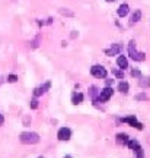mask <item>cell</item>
<instances>
[{
    "instance_id": "18",
    "label": "cell",
    "mask_w": 150,
    "mask_h": 158,
    "mask_svg": "<svg viewBox=\"0 0 150 158\" xmlns=\"http://www.w3.org/2000/svg\"><path fill=\"white\" fill-rule=\"evenodd\" d=\"M58 12H60L61 15H66V16H74V13H73L72 10L66 9V7H60V9H58Z\"/></svg>"
},
{
    "instance_id": "10",
    "label": "cell",
    "mask_w": 150,
    "mask_h": 158,
    "mask_svg": "<svg viewBox=\"0 0 150 158\" xmlns=\"http://www.w3.org/2000/svg\"><path fill=\"white\" fill-rule=\"evenodd\" d=\"M117 64L120 66V69L121 70H125V69L128 68V60H127V57L125 56H120L117 59Z\"/></svg>"
},
{
    "instance_id": "2",
    "label": "cell",
    "mask_w": 150,
    "mask_h": 158,
    "mask_svg": "<svg viewBox=\"0 0 150 158\" xmlns=\"http://www.w3.org/2000/svg\"><path fill=\"white\" fill-rule=\"evenodd\" d=\"M128 56L131 57L133 60L136 62H143L146 59V54L144 53H141V51H137L136 48V41H130V44H128Z\"/></svg>"
},
{
    "instance_id": "19",
    "label": "cell",
    "mask_w": 150,
    "mask_h": 158,
    "mask_svg": "<svg viewBox=\"0 0 150 158\" xmlns=\"http://www.w3.org/2000/svg\"><path fill=\"white\" fill-rule=\"evenodd\" d=\"M112 75L118 79H124V70H118V69H114L112 70Z\"/></svg>"
},
{
    "instance_id": "15",
    "label": "cell",
    "mask_w": 150,
    "mask_h": 158,
    "mask_svg": "<svg viewBox=\"0 0 150 158\" xmlns=\"http://www.w3.org/2000/svg\"><path fill=\"white\" fill-rule=\"evenodd\" d=\"M128 88H130V85H128L127 82H124V81H121V82L118 84V91H120V92H122V94H127Z\"/></svg>"
},
{
    "instance_id": "5",
    "label": "cell",
    "mask_w": 150,
    "mask_h": 158,
    "mask_svg": "<svg viewBox=\"0 0 150 158\" xmlns=\"http://www.w3.org/2000/svg\"><path fill=\"white\" fill-rule=\"evenodd\" d=\"M121 122L128 123L130 126H133V127H136V129H139V130L143 129V124L140 123V122H137L136 116H128V117H124V118H121Z\"/></svg>"
},
{
    "instance_id": "24",
    "label": "cell",
    "mask_w": 150,
    "mask_h": 158,
    "mask_svg": "<svg viewBox=\"0 0 150 158\" xmlns=\"http://www.w3.org/2000/svg\"><path fill=\"white\" fill-rule=\"evenodd\" d=\"M131 75H133L134 78H136V76H137V78H140V76H141V73H140L139 69H133V70H131Z\"/></svg>"
},
{
    "instance_id": "16",
    "label": "cell",
    "mask_w": 150,
    "mask_h": 158,
    "mask_svg": "<svg viewBox=\"0 0 150 158\" xmlns=\"http://www.w3.org/2000/svg\"><path fill=\"white\" fill-rule=\"evenodd\" d=\"M128 148L130 149H133V151H136L137 148H140V143H139V141H136V139H131V141H128Z\"/></svg>"
},
{
    "instance_id": "17",
    "label": "cell",
    "mask_w": 150,
    "mask_h": 158,
    "mask_svg": "<svg viewBox=\"0 0 150 158\" xmlns=\"http://www.w3.org/2000/svg\"><path fill=\"white\" fill-rule=\"evenodd\" d=\"M90 97H92V98H93V101L95 100H96V98H98V95H99V91H98V88H96V86H90Z\"/></svg>"
},
{
    "instance_id": "25",
    "label": "cell",
    "mask_w": 150,
    "mask_h": 158,
    "mask_svg": "<svg viewBox=\"0 0 150 158\" xmlns=\"http://www.w3.org/2000/svg\"><path fill=\"white\" fill-rule=\"evenodd\" d=\"M114 84V79H106V86H111Z\"/></svg>"
},
{
    "instance_id": "28",
    "label": "cell",
    "mask_w": 150,
    "mask_h": 158,
    "mask_svg": "<svg viewBox=\"0 0 150 158\" xmlns=\"http://www.w3.org/2000/svg\"><path fill=\"white\" fill-rule=\"evenodd\" d=\"M106 2H115V0H106Z\"/></svg>"
},
{
    "instance_id": "29",
    "label": "cell",
    "mask_w": 150,
    "mask_h": 158,
    "mask_svg": "<svg viewBox=\"0 0 150 158\" xmlns=\"http://www.w3.org/2000/svg\"><path fill=\"white\" fill-rule=\"evenodd\" d=\"M38 158H42V157H38Z\"/></svg>"
},
{
    "instance_id": "20",
    "label": "cell",
    "mask_w": 150,
    "mask_h": 158,
    "mask_svg": "<svg viewBox=\"0 0 150 158\" xmlns=\"http://www.w3.org/2000/svg\"><path fill=\"white\" fill-rule=\"evenodd\" d=\"M134 152H136V158H144V152H143V148L141 147L137 148Z\"/></svg>"
},
{
    "instance_id": "8",
    "label": "cell",
    "mask_w": 150,
    "mask_h": 158,
    "mask_svg": "<svg viewBox=\"0 0 150 158\" xmlns=\"http://www.w3.org/2000/svg\"><path fill=\"white\" fill-rule=\"evenodd\" d=\"M50 86H51V82H45L44 85H41V86H38V88H35V89H34V95L35 97L42 95V94H45L47 91L50 89Z\"/></svg>"
},
{
    "instance_id": "7",
    "label": "cell",
    "mask_w": 150,
    "mask_h": 158,
    "mask_svg": "<svg viewBox=\"0 0 150 158\" xmlns=\"http://www.w3.org/2000/svg\"><path fill=\"white\" fill-rule=\"evenodd\" d=\"M122 50V45L121 44H112L109 48H106L105 50V54L106 56H117V54H120Z\"/></svg>"
},
{
    "instance_id": "6",
    "label": "cell",
    "mask_w": 150,
    "mask_h": 158,
    "mask_svg": "<svg viewBox=\"0 0 150 158\" xmlns=\"http://www.w3.org/2000/svg\"><path fill=\"white\" fill-rule=\"evenodd\" d=\"M70 136H72V130L69 129V127H61V129L58 130V133H57V138H58L60 141H69Z\"/></svg>"
},
{
    "instance_id": "14",
    "label": "cell",
    "mask_w": 150,
    "mask_h": 158,
    "mask_svg": "<svg viewBox=\"0 0 150 158\" xmlns=\"http://www.w3.org/2000/svg\"><path fill=\"white\" fill-rule=\"evenodd\" d=\"M139 85L141 86V88H147V86H150V78H147V76H140Z\"/></svg>"
},
{
    "instance_id": "1",
    "label": "cell",
    "mask_w": 150,
    "mask_h": 158,
    "mask_svg": "<svg viewBox=\"0 0 150 158\" xmlns=\"http://www.w3.org/2000/svg\"><path fill=\"white\" fill-rule=\"evenodd\" d=\"M19 141L25 145H34V143L39 142V135L35 132H23L19 135Z\"/></svg>"
},
{
    "instance_id": "27",
    "label": "cell",
    "mask_w": 150,
    "mask_h": 158,
    "mask_svg": "<svg viewBox=\"0 0 150 158\" xmlns=\"http://www.w3.org/2000/svg\"><path fill=\"white\" fill-rule=\"evenodd\" d=\"M63 158H72V157H70V155H66V157H63Z\"/></svg>"
},
{
    "instance_id": "22",
    "label": "cell",
    "mask_w": 150,
    "mask_h": 158,
    "mask_svg": "<svg viewBox=\"0 0 150 158\" xmlns=\"http://www.w3.org/2000/svg\"><path fill=\"white\" fill-rule=\"evenodd\" d=\"M29 107L32 108V110H35V108H38V100H32V101L29 102Z\"/></svg>"
},
{
    "instance_id": "23",
    "label": "cell",
    "mask_w": 150,
    "mask_h": 158,
    "mask_svg": "<svg viewBox=\"0 0 150 158\" xmlns=\"http://www.w3.org/2000/svg\"><path fill=\"white\" fill-rule=\"evenodd\" d=\"M16 81H18L16 75H9V76H7V82H12V84H13V82H16Z\"/></svg>"
},
{
    "instance_id": "13",
    "label": "cell",
    "mask_w": 150,
    "mask_h": 158,
    "mask_svg": "<svg viewBox=\"0 0 150 158\" xmlns=\"http://www.w3.org/2000/svg\"><path fill=\"white\" fill-rule=\"evenodd\" d=\"M82 101H83V94H82V92H74L73 97H72L73 104H80Z\"/></svg>"
},
{
    "instance_id": "11",
    "label": "cell",
    "mask_w": 150,
    "mask_h": 158,
    "mask_svg": "<svg viewBox=\"0 0 150 158\" xmlns=\"http://www.w3.org/2000/svg\"><path fill=\"white\" fill-rule=\"evenodd\" d=\"M128 12H130V7H128L127 3H122L120 7H118V16L124 18L125 15H128Z\"/></svg>"
},
{
    "instance_id": "12",
    "label": "cell",
    "mask_w": 150,
    "mask_h": 158,
    "mask_svg": "<svg viewBox=\"0 0 150 158\" xmlns=\"http://www.w3.org/2000/svg\"><path fill=\"white\" fill-rule=\"evenodd\" d=\"M140 19H141V10H139V9H137V10L131 15V18H130V23H131V25H134L136 22H139Z\"/></svg>"
},
{
    "instance_id": "3",
    "label": "cell",
    "mask_w": 150,
    "mask_h": 158,
    "mask_svg": "<svg viewBox=\"0 0 150 158\" xmlns=\"http://www.w3.org/2000/svg\"><path fill=\"white\" fill-rule=\"evenodd\" d=\"M90 73L93 75L95 78H99V79H104L106 78V69L104 66H99V64H95L90 68Z\"/></svg>"
},
{
    "instance_id": "26",
    "label": "cell",
    "mask_w": 150,
    "mask_h": 158,
    "mask_svg": "<svg viewBox=\"0 0 150 158\" xmlns=\"http://www.w3.org/2000/svg\"><path fill=\"white\" fill-rule=\"evenodd\" d=\"M5 123V118H3V116H2V114H0V126H2V124Z\"/></svg>"
},
{
    "instance_id": "9",
    "label": "cell",
    "mask_w": 150,
    "mask_h": 158,
    "mask_svg": "<svg viewBox=\"0 0 150 158\" xmlns=\"http://www.w3.org/2000/svg\"><path fill=\"white\" fill-rule=\"evenodd\" d=\"M115 141H117L118 145H127L128 141H130V138H128L127 133H118L117 138H115Z\"/></svg>"
},
{
    "instance_id": "21",
    "label": "cell",
    "mask_w": 150,
    "mask_h": 158,
    "mask_svg": "<svg viewBox=\"0 0 150 158\" xmlns=\"http://www.w3.org/2000/svg\"><path fill=\"white\" fill-rule=\"evenodd\" d=\"M136 100H137V101H147V95H146V94H137V95H136Z\"/></svg>"
},
{
    "instance_id": "4",
    "label": "cell",
    "mask_w": 150,
    "mask_h": 158,
    "mask_svg": "<svg viewBox=\"0 0 150 158\" xmlns=\"http://www.w3.org/2000/svg\"><path fill=\"white\" fill-rule=\"evenodd\" d=\"M112 92H114V91H112L111 86H106V88H104L102 91H99V95H98V98H96L95 101H102V102L108 101L112 97Z\"/></svg>"
}]
</instances>
